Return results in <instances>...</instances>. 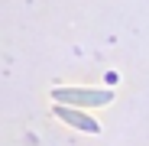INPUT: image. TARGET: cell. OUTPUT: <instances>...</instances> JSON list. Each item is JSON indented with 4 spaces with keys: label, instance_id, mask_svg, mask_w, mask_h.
<instances>
[{
    "label": "cell",
    "instance_id": "obj_2",
    "mask_svg": "<svg viewBox=\"0 0 149 146\" xmlns=\"http://www.w3.org/2000/svg\"><path fill=\"white\" fill-rule=\"evenodd\" d=\"M55 117L62 120V124L81 130V133H101V124H97L94 117H88L81 107H68V104H55Z\"/></svg>",
    "mask_w": 149,
    "mask_h": 146
},
{
    "label": "cell",
    "instance_id": "obj_1",
    "mask_svg": "<svg viewBox=\"0 0 149 146\" xmlns=\"http://www.w3.org/2000/svg\"><path fill=\"white\" fill-rule=\"evenodd\" d=\"M55 104H68V107H104L113 101L110 88H55L52 91Z\"/></svg>",
    "mask_w": 149,
    "mask_h": 146
}]
</instances>
